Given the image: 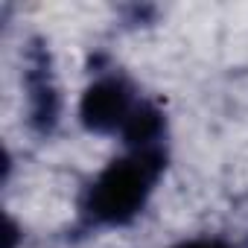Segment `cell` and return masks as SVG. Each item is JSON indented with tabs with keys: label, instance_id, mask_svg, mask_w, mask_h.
I'll use <instances>...</instances> for the list:
<instances>
[{
	"label": "cell",
	"instance_id": "3",
	"mask_svg": "<svg viewBox=\"0 0 248 248\" xmlns=\"http://www.w3.org/2000/svg\"><path fill=\"white\" fill-rule=\"evenodd\" d=\"M161 132H164L161 111L155 105H138L126 123V129H123V138H126V143L132 149H161L158 146Z\"/></svg>",
	"mask_w": 248,
	"mask_h": 248
},
{
	"label": "cell",
	"instance_id": "1",
	"mask_svg": "<svg viewBox=\"0 0 248 248\" xmlns=\"http://www.w3.org/2000/svg\"><path fill=\"white\" fill-rule=\"evenodd\" d=\"M164 172L161 149H132L111 161L85 196V216L96 225H126L135 219Z\"/></svg>",
	"mask_w": 248,
	"mask_h": 248
},
{
	"label": "cell",
	"instance_id": "4",
	"mask_svg": "<svg viewBox=\"0 0 248 248\" xmlns=\"http://www.w3.org/2000/svg\"><path fill=\"white\" fill-rule=\"evenodd\" d=\"M178 248H228V245L219 242V239H193V242H184Z\"/></svg>",
	"mask_w": 248,
	"mask_h": 248
},
{
	"label": "cell",
	"instance_id": "2",
	"mask_svg": "<svg viewBox=\"0 0 248 248\" xmlns=\"http://www.w3.org/2000/svg\"><path fill=\"white\" fill-rule=\"evenodd\" d=\"M135 108H138V102L132 99V88L123 79L105 76V79H96L82 93L79 117L85 123V129H91L96 135H111V132L126 129Z\"/></svg>",
	"mask_w": 248,
	"mask_h": 248
}]
</instances>
